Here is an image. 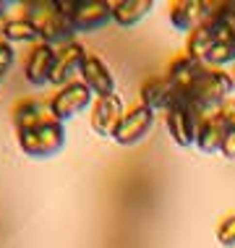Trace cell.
Here are the masks:
<instances>
[{
	"mask_svg": "<svg viewBox=\"0 0 235 248\" xmlns=\"http://www.w3.org/2000/svg\"><path fill=\"white\" fill-rule=\"evenodd\" d=\"M214 238H217V243L225 246V248H233L235 246V212L227 214V217H222V222L217 225Z\"/></svg>",
	"mask_w": 235,
	"mask_h": 248,
	"instance_id": "obj_21",
	"label": "cell"
},
{
	"mask_svg": "<svg viewBox=\"0 0 235 248\" xmlns=\"http://www.w3.org/2000/svg\"><path fill=\"white\" fill-rule=\"evenodd\" d=\"M0 39L8 45H31L39 42V31L37 26L29 21L26 16H8V21L3 24V31H0Z\"/></svg>",
	"mask_w": 235,
	"mask_h": 248,
	"instance_id": "obj_19",
	"label": "cell"
},
{
	"mask_svg": "<svg viewBox=\"0 0 235 248\" xmlns=\"http://www.w3.org/2000/svg\"><path fill=\"white\" fill-rule=\"evenodd\" d=\"M235 63V37H227V39H219L214 45V50L206 55V65L209 68H225V65Z\"/></svg>",
	"mask_w": 235,
	"mask_h": 248,
	"instance_id": "obj_20",
	"label": "cell"
},
{
	"mask_svg": "<svg viewBox=\"0 0 235 248\" xmlns=\"http://www.w3.org/2000/svg\"><path fill=\"white\" fill-rule=\"evenodd\" d=\"M222 157H227V159H235V125L230 131H227V136H225V144H222Z\"/></svg>",
	"mask_w": 235,
	"mask_h": 248,
	"instance_id": "obj_23",
	"label": "cell"
},
{
	"mask_svg": "<svg viewBox=\"0 0 235 248\" xmlns=\"http://www.w3.org/2000/svg\"><path fill=\"white\" fill-rule=\"evenodd\" d=\"M154 112H149L144 105H136L131 107V110H125L123 120H120V125L115 128V133H112V141L120 144V146H133L139 144L141 139H146V133L152 131L154 125Z\"/></svg>",
	"mask_w": 235,
	"mask_h": 248,
	"instance_id": "obj_8",
	"label": "cell"
},
{
	"mask_svg": "<svg viewBox=\"0 0 235 248\" xmlns=\"http://www.w3.org/2000/svg\"><path fill=\"white\" fill-rule=\"evenodd\" d=\"M230 131V125L225 123V118L219 115H209L199 123V133H196V146L204 154H219L225 144V136Z\"/></svg>",
	"mask_w": 235,
	"mask_h": 248,
	"instance_id": "obj_15",
	"label": "cell"
},
{
	"mask_svg": "<svg viewBox=\"0 0 235 248\" xmlns=\"http://www.w3.org/2000/svg\"><path fill=\"white\" fill-rule=\"evenodd\" d=\"M13 125H16V133H26L31 128H37V125L47 123V120H52L50 115V102H45V99L39 97H24L18 99L16 105H13Z\"/></svg>",
	"mask_w": 235,
	"mask_h": 248,
	"instance_id": "obj_14",
	"label": "cell"
},
{
	"mask_svg": "<svg viewBox=\"0 0 235 248\" xmlns=\"http://www.w3.org/2000/svg\"><path fill=\"white\" fill-rule=\"evenodd\" d=\"M81 81L86 84V89L92 92L94 97H110V94H118L115 92V76H112L110 65L105 63L102 55H94L89 52L81 65Z\"/></svg>",
	"mask_w": 235,
	"mask_h": 248,
	"instance_id": "obj_9",
	"label": "cell"
},
{
	"mask_svg": "<svg viewBox=\"0 0 235 248\" xmlns=\"http://www.w3.org/2000/svg\"><path fill=\"white\" fill-rule=\"evenodd\" d=\"M8 5H11V3H5V0H0V31H3V24L8 21Z\"/></svg>",
	"mask_w": 235,
	"mask_h": 248,
	"instance_id": "obj_24",
	"label": "cell"
},
{
	"mask_svg": "<svg viewBox=\"0 0 235 248\" xmlns=\"http://www.w3.org/2000/svg\"><path fill=\"white\" fill-rule=\"evenodd\" d=\"M235 92L233 76L222 68H209L199 73V78L193 81L191 92H188V110L199 118V123L209 115H217L222 110V105L230 99Z\"/></svg>",
	"mask_w": 235,
	"mask_h": 248,
	"instance_id": "obj_1",
	"label": "cell"
},
{
	"mask_svg": "<svg viewBox=\"0 0 235 248\" xmlns=\"http://www.w3.org/2000/svg\"><path fill=\"white\" fill-rule=\"evenodd\" d=\"M13 63H16V50H13V45L0 39V81L11 73Z\"/></svg>",
	"mask_w": 235,
	"mask_h": 248,
	"instance_id": "obj_22",
	"label": "cell"
},
{
	"mask_svg": "<svg viewBox=\"0 0 235 248\" xmlns=\"http://www.w3.org/2000/svg\"><path fill=\"white\" fill-rule=\"evenodd\" d=\"M18 146L29 159H50L63 152L65 146V125L58 120H47L37 128L18 133Z\"/></svg>",
	"mask_w": 235,
	"mask_h": 248,
	"instance_id": "obj_3",
	"label": "cell"
},
{
	"mask_svg": "<svg viewBox=\"0 0 235 248\" xmlns=\"http://www.w3.org/2000/svg\"><path fill=\"white\" fill-rule=\"evenodd\" d=\"M112 3V21L123 29H131L144 21L154 8V0H110Z\"/></svg>",
	"mask_w": 235,
	"mask_h": 248,
	"instance_id": "obj_18",
	"label": "cell"
},
{
	"mask_svg": "<svg viewBox=\"0 0 235 248\" xmlns=\"http://www.w3.org/2000/svg\"><path fill=\"white\" fill-rule=\"evenodd\" d=\"M165 125H167L170 139H172L178 146H183V149H188V146H196L199 118L193 115L188 107H183V105L172 107V110L165 115Z\"/></svg>",
	"mask_w": 235,
	"mask_h": 248,
	"instance_id": "obj_13",
	"label": "cell"
},
{
	"mask_svg": "<svg viewBox=\"0 0 235 248\" xmlns=\"http://www.w3.org/2000/svg\"><path fill=\"white\" fill-rule=\"evenodd\" d=\"M204 68H206V63H199V60L188 58L186 52H183V55H178V58L170 60V65H167V71H165V78L175 86V89L191 92L193 81L199 78V73L204 71Z\"/></svg>",
	"mask_w": 235,
	"mask_h": 248,
	"instance_id": "obj_16",
	"label": "cell"
},
{
	"mask_svg": "<svg viewBox=\"0 0 235 248\" xmlns=\"http://www.w3.org/2000/svg\"><path fill=\"white\" fill-rule=\"evenodd\" d=\"M219 42V34L214 29L212 21L201 24L199 29H193L191 34L186 37V55L199 60V63H206V55L214 50V45Z\"/></svg>",
	"mask_w": 235,
	"mask_h": 248,
	"instance_id": "obj_17",
	"label": "cell"
},
{
	"mask_svg": "<svg viewBox=\"0 0 235 248\" xmlns=\"http://www.w3.org/2000/svg\"><path fill=\"white\" fill-rule=\"evenodd\" d=\"M71 21L76 31H97L112 21V3L110 0H76Z\"/></svg>",
	"mask_w": 235,
	"mask_h": 248,
	"instance_id": "obj_10",
	"label": "cell"
},
{
	"mask_svg": "<svg viewBox=\"0 0 235 248\" xmlns=\"http://www.w3.org/2000/svg\"><path fill=\"white\" fill-rule=\"evenodd\" d=\"M125 115V102L120 94L110 97H94V102L89 107V125L97 136L112 139V133L120 125V120Z\"/></svg>",
	"mask_w": 235,
	"mask_h": 248,
	"instance_id": "obj_6",
	"label": "cell"
},
{
	"mask_svg": "<svg viewBox=\"0 0 235 248\" xmlns=\"http://www.w3.org/2000/svg\"><path fill=\"white\" fill-rule=\"evenodd\" d=\"M86 47L78 39H73V42L63 45V47H58V58H55V68H52V76H50V86H65L71 81H78V76H81V65L86 60Z\"/></svg>",
	"mask_w": 235,
	"mask_h": 248,
	"instance_id": "obj_7",
	"label": "cell"
},
{
	"mask_svg": "<svg viewBox=\"0 0 235 248\" xmlns=\"http://www.w3.org/2000/svg\"><path fill=\"white\" fill-rule=\"evenodd\" d=\"M21 16H26L39 31V42L63 47L76 39V29L68 13L58 8V0H34V3H21Z\"/></svg>",
	"mask_w": 235,
	"mask_h": 248,
	"instance_id": "obj_2",
	"label": "cell"
},
{
	"mask_svg": "<svg viewBox=\"0 0 235 248\" xmlns=\"http://www.w3.org/2000/svg\"><path fill=\"white\" fill-rule=\"evenodd\" d=\"M233 84H235V76H233Z\"/></svg>",
	"mask_w": 235,
	"mask_h": 248,
	"instance_id": "obj_25",
	"label": "cell"
},
{
	"mask_svg": "<svg viewBox=\"0 0 235 248\" xmlns=\"http://www.w3.org/2000/svg\"><path fill=\"white\" fill-rule=\"evenodd\" d=\"M141 105L154 115H167L175 107V89L165 76H152L141 86Z\"/></svg>",
	"mask_w": 235,
	"mask_h": 248,
	"instance_id": "obj_12",
	"label": "cell"
},
{
	"mask_svg": "<svg viewBox=\"0 0 235 248\" xmlns=\"http://www.w3.org/2000/svg\"><path fill=\"white\" fill-rule=\"evenodd\" d=\"M214 8H217V0H175L167 8V21L175 31L191 34L193 29L209 21Z\"/></svg>",
	"mask_w": 235,
	"mask_h": 248,
	"instance_id": "obj_5",
	"label": "cell"
},
{
	"mask_svg": "<svg viewBox=\"0 0 235 248\" xmlns=\"http://www.w3.org/2000/svg\"><path fill=\"white\" fill-rule=\"evenodd\" d=\"M55 58H58V50L52 45L37 42L24 63V78L31 86H47L52 76V68H55Z\"/></svg>",
	"mask_w": 235,
	"mask_h": 248,
	"instance_id": "obj_11",
	"label": "cell"
},
{
	"mask_svg": "<svg viewBox=\"0 0 235 248\" xmlns=\"http://www.w3.org/2000/svg\"><path fill=\"white\" fill-rule=\"evenodd\" d=\"M92 102H94V94L86 89V84L81 78H78V81L60 86L55 94H52L50 115H52V120H58V123H65V120L76 118L78 112H86L92 107Z\"/></svg>",
	"mask_w": 235,
	"mask_h": 248,
	"instance_id": "obj_4",
	"label": "cell"
}]
</instances>
